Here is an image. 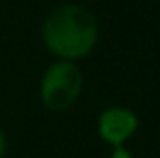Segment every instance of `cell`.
<instances>
[{"label":"cell","mask_w":160,"mask_h":158,"mask_svg":"<svg viewBox=\"0 0 160 158\" xmlns=\"http://www.w3.org/2000/svg\"><path fill=\"white\" fill-rule=\"evenodd\" d=\"M99 26L89 9L78 4H63L52 9L43 22L45 47L63 62H75L91 52Z\"/></svg>","instance_id":"1"},{"label":"cell","mask_w":160,"mask_h":158,"mask_svg":"<svg viewBox=\"0 0 160 158\" xmlns=\"http://www.w3.org/2000/svg\"><path fill=\"white\" fill-rule=\"evenodd\" d=\"M84 77L75 62H54L41 80V101L50 112L69 110L82 93Z\"/></svg>","instance_id":"2"},{"label":"cell","mask_w":160,"mask_h":158,"mask_svg":"<svg viewBox=\"0 0 160 158\" xmlns=\"http://www.w3.org/2000/svg\"><path fill=\"white\" fill-rule=\"evenodd\" d=\"M138 125H140L138 116L132 110L123 106H110L99 116L97 128L104 143L112 147H121L134 136Z\"/></svg>","instance_id":"3"},{"label":"cell","mask_w":160,"mask_h":158,"mask_svg":"<svg viewBox=\"0 0 160 158\" xmlns=\"http://www.w3.org/2000/svg\"><path fill=\"white\" fill-rule=\"evenodd\" d=\"M110 158H134V156L130 155V151L125 149V145H121V147H114V151H112Z\"/></svg>","instance_id":"4"},{"label":"cell","mask_w":160,"mask_h":158,"mask_svg":"<svg viewBox=\"0 0 160 158\" xmlns=\"http://www.w3.org/2000/svg\"><path fill=\"white\" fill-rule=\"evenodd\" d=\"M6 151H8V138H6L4 130L0 128V158L6 155Z\"/></svg>","instance_id":"5"}]
</instances>
